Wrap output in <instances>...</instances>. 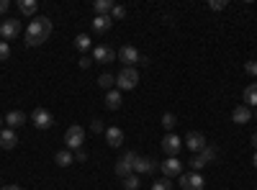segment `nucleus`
I'll return each mask as SVG.
<instances>
[{
    "instance_id": "1",
    "label": "nucleus",
    "mask_w": 257,
    "mask_h": 190,
    "mask_svg": "<svg viewBox=\"0 0 257 190\" xmlns=\"http://www.w3.org/2000/svg\"><path fill=\"white\" fill-rule=\"evenodd\" d=\"M52 36V21L49 18H36L26 29V44L29 47H41Z\"/></svg>"
},
{
    "instance_id": "2",
    "label": "nucleus",
    "mask_w": 257,
    "mask_h": 190,
    "mask_svg": "<svg viewBox=\"0 0 257 190\" xmlns=\"http://www.w3.org/2000/svg\"><path fill=\"white\" fill-rule=\"evenodd\" d=\"M139 85V72L137 67H123L118 75H116V88L123 93V90H134Z\"/></svg>"
},
{
    "instance_id": "3",
    "label": "nucleus",
    "mask_w": 257,
    "mask_h": 190,
    "mask_svg": "<svg viewBox=\"0 0 257 190\" xmlns=\"http://www.w3.org/2000/svg\"><path fill=\"white\" fill-rule=\"evenodd\" d=\"M64 144H67V149L72 152H77V149H82V144H85V129L80 123H72L67 131H64Z\"/></svg>"
},
{
    "instance_id": "4",
    "label": "nucleus",
    "mask_w": 257,
    "mask_h": 190,
    "mask_svg": "<svg viewBox=\"0 0 257 190\" xmlns=\"http://www.w3.org/2000/svg\"><path fill=\"white\" fill-rule=\"evenodd\" d=\"M137 152H126L121 154V159L116 162V175L118 177H128V175H134V162H137Z\"/></svg>"
},
{
    "instance_id": "5",
    "label": "nucleus",
    "mask_w": 257,
    "mask_h": 190,
    "mask_svg": "<svg viewBox=\"0 0 257 190\" xmlns=\"http://www.w3.org/2000/svg\"><path fill=\"white\" fill-rule=\"evenodd\" d=\"M31 123L36 126L39 131H47V129H52L54 118H52V113H49L47 108H34V113H31Z\"/></svg>"
},
{
    "instance_id": "6",
    "label": "nucleus",
    "mask_w": 257,
    "mask_h": 190,
    "mask_svg": "<svg viewBox=\"0 0 257 190\" xmlns=\"http://www.w3.org/2000/svg\"><path fill=\"white\" fill-rule=\"evenodd\" d=\"M203 185H206V180H203L201 172H183L180 175V187L183 190H203Z\"/></svg>"
},
{
    "instance_id": "7",
    "label": "nucleus",
    "mask_w": 257,
    "mask_h": 190,
    "mask_svg": "<svg viewBox=\"0 0 257 190\" xmlns=\"http://www.w3.org/2000/svg\"><path fill=\"white\" fill-rule=\"evenodd\" d=\"M160 170H162V175H165L167 180H173V177H180V175H183V164H180L178 157H167V159L160 164Z\"/></svg>"
},
{
    "instance_id": "8",
    "label": "nucleus",
    "mask_w": 257,
    "mask_h": 190,
    "mask_svg": "<svg viewBox=\"0 0 257 190\" xmlns=\"http://www.w3.org/2000/svg\"><path fill=\"white\" fill-rule=\"evenodd\" d=\"M139 59H142V54H139V49L132 47V44H126V47L118 49V62H123V67H134Z\"/></svg>"
},
{
    "instance_id": "9",
    "label": "nucleus",
    "mask_w": 257,
    "mask_h": 190,
    "mask_svg": "<svg viewBox=\"0 0 257 190\" xmlns=\"http://www.w3.org/2000/svg\"><path fill=\"white\" fill-rule=\"evenodd\" d=\"M116 57H118V54H116L108 44H98V47L93 49V62H100V65H111Z\"/></svg>"
},
{
    "instance_id": "10",
    "label": "nucleus",
    "mask_w": 257,
    "mask_h": 190,
    "mask_svg": "<svg viewBox=\"0 0 257 190\" xmlns=\"http://www.w3.org/2000/svg\"><path fill=\"white\" fill-rule=\"evenodd\" d=\"M18 34H21V21L18 18H6L3 24H0V36H3V41L16 39Z\"/></svg>"
},
{
    "instance_id": "11",
    "label": "nucleus",
    "mask_w": 257,
    "mask_h": 190,
    "mask_svg": "<svg viewBox=\"0 0 257 190\" xmlns=\"http://www.w3.org/2000/svg\"><path fill=\"white\" fill-rule=\"evenodd\" d=\"M183 149V141H180V136H175V134H167L165 139H162V152L167 154V157H178V152Z\"/></svg>"
},
{
    "instance_id": "12",
    "label": "nucleus",
    "mask_w": 257,
    "mask_h": 190,
    "mask_svg": "<svg viewBox=\"0 0 257 190\" xmlns=\"http://www.w3.org/2000/svg\"><path fill=\"white\" fill-rule=\"evenodd\" d=\"M152 172H157V162L152 157H137L134 175H152Z\"/></svg>"
},
{
    "instance_id": "13",
    "label": "nucleus",
    "mask_w": 257,
    "mask_h": 190,
    "mask_svg": "<svg viewBox=\"0 0 257 190\" xmlns=\"http://www.w3.org/2000/svg\"><path fill=\"white\" fill-rule=\"evenodd\" d=\"M206 144H208V141H206V136H203L201 131H190V134L185 136V146H188L190 152H201Z\"/></svg>"
},
{
    "instance_id": "14",
    "label": "nucleus",
    "mask_w": 257,
    "mask_h": 190,
    "mask_svg": "<svg viewBox=\"0 0 257 190\" xmlns=\"http://www.w3.org/2000/svg\"><path fill=\"white\" fill-rule=\"evenodd\" d=\"M105 141H108V146H118L123 144V129H118V126H108L105 129Z\"/></svg>"
},
{
    "instance_id": "15",
    "label": "nucleus",
    "mask_w": 257,
    "mask_h": 190,
    "mask_svg": "<svg viewBox=\"0 0 257 190\" xmlns=\"http://www.w3.org/2000/svg\"><path fill=\"white\" fill-rule=\"evenodd\" d=\"M231 121L234 123H249L252 121V108H247V105H237V108L231 111Z\"/></svg>"
},
{
    "instance_id": "16",
    "label": "nucleus",
    "mask_w": 257,
    "mask_h": 190,
    "mask_svg": "<svg viewBox=\"0 0 257 190\" xmlns=\"http://www.w3.org/2000/svg\"><path fill=\"white\" fill-rule=\"evenodd\" d=\"M16 144H18V136L13 129H0V146L3 149H13Z\"/></svg>"
},
{
    "instance_id": "17",
    "label": "nucleus",
    "mask_w": 257,
    "mask_h": 190,
    "mask_svg": "<svg viewBox=\"0 0 257 190\" xmlns=\"http://www.w3.org/2000/svg\"><path fill=\"white\" fill-rule=\"evenodd\" d=\"M111 26H113L111 16H95V18H93V31H95V34H105V31H111Z\"/></svg>"
},
{
    "instance_id": "18",
    "label": "nucleus",
    "mask_w": 257,
    "mask_h": 190,
    "mask_svg": "<svg viewBox=\"0 0 257 190\" xmlns=\"http://www.w3.org/2000/svg\"><path fill=\"white\" fill-rule=\"evenodd\" d=\"M6 123H8V129H18V126H24L26 123V113L24 111H11L8 116H6Z\"/></svg>"
},
{
    "instance_id": "19",
    "label": "nucleus",
    "mask_w": 257,
    "mask_h": 190,
    "mask_svg": "<svg viewBox=\"0 0 257 190\" xmlns=\"http://www.w3.org/2000/svg\"><path fill=\"white\" fill-rule=\"evenodd\" d=\"M121 103H123V98H121V90H108V93H105V105H108V108L111 111H118L121 108Z\"/></svg>"
},
{
    "instance_id": "20",
    "label": "nucleus",
    "mask_w": 257,
    "mask_h": 190,
    "mask_svg": "<svg viewBox=\"0 0 257 190\" xmlns=\"http://www.w3.org/2000/svg\"><path fill=\"white\" fill-rule=\"evenodd\" d=\"M113 8H116L113 0H95V3H93L95 16H111V11H113Z\"/></svg>"
},
{
    "instance_id": "21",
    "label": "nucleus",
    "mask_w": 257,
    "mask_h": 190,
    "mask_svg": "<svg viewBox=\"0 0 257 190\" xmlns=\"http://www.w3.org/2000/svg\"><path fill=\"white\" fill-rule=\"evenodd\" d=\"M244 105L247 108H257V82H252V85L244 88Z\"/></svg>"
},
{
    "instance_id": "22",
    "label": "nucleus",
    "mask_w": 257,
    "mask_h": 190,
    "mask_svg": "<svg viewBox=\"0 0 257 190\" xmlns=\"http://www.w3.org/2000/svg\"><path fill=\"white\" fill-rule=\"evenodd\" d=\"M54 162H57L59 167H70V164L75 162V154L67 149V146H64V149H59V152L54 154Z\"/></svg>"
},
{
    "instance_id": "23",
    "label": "nucleus",
    "mask_w": 257,
    "mask_h": 190,
    "mask_svg": "<svg viewBox=\"0 0 257 190\" xmlns=\"http://www.w3.org/2000/svg\"><path fill=\"white\" fill-rule=\"evenodd\" d=\"M198 157H201V159H203L206 164H211L213 159H216V157H219V149H216V146H213V144H206V146H203V149L198 152Z\"/></svg>"
},
{
    "instance_id": "24",
    "label": "nucleus",
    "mask_w": 257,
    "mask_h": 190,
    "mask_svg": "<svg viewBox=\"0 0 257 190\" xmlns=\"http://www.w3.org/2000/svg\"><path fill=\"white\" fill-rule=\"evenodd\" d=\"M113 85H116V75H111V72H103V75L98 77V88H103L105 93L113 90Z\"/></svg>"
},
{
    "instance_id": "25",
    "label": "nucleus",
    "mask_w": 257,
    "mask_h": 190,
    "mask_svg": "<svg viewBox=\"0 0 257 190\" xmlns=\"http://www.w3.org/2000/svg\"><path fill=\"white\" fill-rule=\"evenodd\" d=\"M18 8H21V13H24V16H36L39 3H36V0H21Z\"/></svg>"
},
{
    "instance_id": "26",
    "label": "nucleus",
    "mask_w": 257,
    "mask_h": 190,
    "mask_svg": "<svg viewBox=\"0 0 257 190\" xmlns=\"http://www.w3.org/2000/svg\"><path fill=\"white\" fill-rule=\"evenodd\" d=\"M75 47H77L80 52H88V49L93 47V41H90L88 34H77V36H75Z\"/></svg>"
},
{
    "instance_id": "27",
    "label": "nucleus",
    "mask_w": 257,
    "mask_h": 190,
    "mask_svg": "<svg viewBox=\"0 0 257 190\" xmlns=\"http://www.w3.org/2000/svg\"><path fill=\"white\" fill-rule=\"evenodd\" d=\"M162 126H165V131H167V134H173V129L178 126V118H175L173 113H165V116H162Z\"/></svg>"
},
{
    "instance_id": "28",
    "label": "nucleus",
    "mask_w": 257,
    "mask_h": 190,
    "mask_svg": "<svg viewBox=\"0 0 257 190\" xmlns=\"http://www.w3.org/2000/svg\"><path fill=\"white\" fill-rule=\"evenodd\" d=\"M139 175H128V177H123V190H139Z\"/></svg>"
},
{
    "instance_id": "29",
    "label": "nucleus",
    "mask_w": 257,
    "mask_h": 190,
    "mask_svg": "<svg viewBox=\"0 0 257 190\" xmlns=\"http://www.w3.org/2000/svg\"><path fill=\"white\" fill-rule=\"evenodd\" d=\"M203 167H208V164H206V162H203V159H201L198 154H196V157L190 159V172H201Z\"/></svg>"
},
{
    "instance_id": "30",
    "label": "nucleus",
    "mask_w": 257,
    "mask_h": 190,
    "mask_svg": "<svg viewBox=\"0 0 257 190\" xmlns=\"http://www.w3.org/2000/svg\"><path fill=\"white\" fill-rule=\"evenodd\" d=\"M152 190H173V182H170L167 177H162V180H157V182L152 185Z\"/></svg>"
},
{
    "instance_id": "31",
    "label": "nucleus",
    "mask_w": 257,
    "mask_h": 190,
    "mask_svg": "<svg viewBox=\"0 0 257 190\" xmlns=\"http://www.w3.org/2000/svg\"><path fill=\"white\" fill-rule=\"evenodd\" d=\"M11 57V44L8 41H0V62H6Z\"/></svg>"
},
{
    "instance_id": "32",
    "label": "nucleus",
    "mask_w": 257,
    "mask_h": 190,
    "mask_svg": "<svg viewBox=\"0 0 257 190\" xmlns=\"http://www.w3.org/2000/svg\"><path fill=\"white\" fill-rule=\"evenodd\" d=\"M121 18H126V8H123V6H116V8L111 11V21H121Z\"/></svg>"
},
{
    "instance_id": "33",
    "label": "nucleus",
    "mask_w": 257,
    "mask_h": 190,
    "mask_svg": "<svg viewBox=\"0 0 257 190\" xmlns=\"http://www.w3.org/2000/svg\"><path fill=\"white\" fill-rule=\"evenodd\" d=\"M229 3H226V0H211V3H208V8L211 11H224Z\"/></svg>"
},
{
    "instance_id": "34",
    "label": "nucleus",
    "mask_w": 257,
    "mask_h": 190,
    "mask_svg": "<svg viewBox=\"0 0 257 190\" xmlns=\"http://www.w3.org/2000/svg\"><path fill=\"white\" fill-rule=\"evenodd\" d=\"M90 131H93V134H105V129H103V121H100V118H95V121L90 123Z\"/></svg>"
},
{
    "instance_id": "35",
    "label": "nucleus",
    "mask_w": 257,
    "mask_h": 190,
    "mask_svg": "<svg viewBox=\"0 0 257 190\" xmlns=\"http://www.w3.org/2000/svg\"><path fill=\"white\" fill-rule=\"evenodd\" d=\"M244 72L252 75V77H257V62H254V59H249L247 65H244Z\"/></svg>"
},
{
    "instance_id": "36",
    "label": "nucleus",
    "mask_w": 257,
    "mask_h": 190,
    "mask_svg": "<svg viewBox=\"0 0 257 190\" xmlns=\"http://www.w3.org/2000/svg\"><path fill=\"white\" fill-rule=\"evenodd\" d=\"M77 65H80V70H88V67H90V65H93V59H90V57H88V54H82V57H80V59H77Z\"/></svg>"
},
{
    "instance_id": "37",
    "label": "nucleus",
    "mask_w": 257,
    "mask_h": 190,
    "mask_svg": "<svg viewBox=\"0 0 257 190\" xmlns=\"http://www.w3.org/2000/svg\"><path fill=\"white\" fill-rule=\"evenodd\" d=\"M85 159H88V152H85V149H77V152H75V162H85Z\"/></svg>"
},
{
    "instance_id": "38",
    "label": "nucleus",
    "mask_w": 257,
    "mask_h": 190,
    "mask_svg": "<svg viewBox=\"0 0 257 190\" xmlns=\"http://www.w3.org/2000/svg\"><path fill=\"white\" fill-rule=\"evenodd\" d=\"M8 11V0H0V16H3Z\"/></svg>"
},
{
    "instance_id": "39",
    "label": "nucleus",
    "mask_w": 257,
    "mask_h": 190,
    "mask_svg": "<svg viewBox=\"0 0 257 190\" xmlns=\"http://www.w3.org/2000/svg\"><path fill=\"white\" fill-rule=\"evenodd\" d=\"M0 190H24V187H21V185H3Z\"/></svg>"
},
{
    "instance_id": "40",
    "label": "nucleus",
    "mask_w": 257,
    "mask_h": 190,
    "mask_svg": "<svg viewBox=\"0 0 257 190\" xmlns=\"http://www.w3.org/2000/svg\"><path fill=\"white\" fill-rule=\"evenodd\" d=\"M252 146H254V149H257V131L252 134Z\"/></svg>"
},
{
    "instance_id": "41",
    "label": "nucleus",
    "mask_w": 257,
    "mask_h": 190,
    "mask_svg": "<svg viewBox=\"0 0 257 190\" xmlns=\"http://www.w3.org/2000/svg\"><path fill=\"white\" fill-rule=\"evenodd\" d=\"M252 164H254V170H257V152H254V157H252Z\"/></svg>"
},
{
    "instance_id": "42",
    "label": "nucleus",
    "mask_w": 257,
    "mask_h": 190,
    "mask_svg": "<svg viewBox=\"0 0 257 190\" xmlns=\"http://www.w3.org/2000/svg\"><path fill=\"white\" fill-rule=\"evenodd\" d=\"M0 129H3V116H0Z\"/></svg>"
},
{
    "instance_id": "43",
    "label": "nucleus",
    "mask_w": 257,
    "mask_h": 190,
    "mask_svg": "<svg viewBox=\"0 0 257 190\" xmlns=\"http://www.w3.org/2000/svg\"><path fill=\"white\" fill-rule=\"evenodd\" d=\"M252 116H254V118H257V108H254V113H252Z\"/></svg>"
},
{
    "instance_id": "44",
    "label": "nucleus",
    "mask_w": 257,
    "mask_h": 190,
    "mask_svg": "<svg viewBox=\"0 0 257 190\" xmlns=\"http://www.w3.org/2000/svg\"><path fill=\"white\" fill-rule=\"evenodd\" d=\"M0 187H3V182H0Z\"/></svg>"
}]
</instances>
